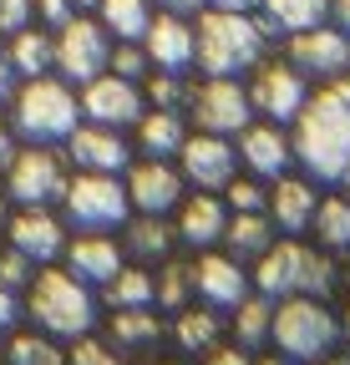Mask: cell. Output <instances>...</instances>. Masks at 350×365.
<instances>
[{
  "instance_id": "cell-17",
  "label": "cell",
  "mask_w": 350,
  "mask_h": 365,
  "mask_svg": "<svg viewBox=\"0 0 350 365\" xmlns=\"http://www.w3.org/2000/svg\"><path fill=\"white\" fill-rule=\"evenodd\" d=\"M143 51H148V61H153L158 71H188V66H193V26H188L183 16L163 11V16L148 21V31H143Z\"/></svg>"
},
{
  "instance_id": "cell-52",
  "label": "cell",
  "mask_w": 350,
  "mask_h": 365,
  "mask_svg": "<svg viewBox=\"0 0 350 365\" xmlns=\"http://www.w3.org/2000/svg\"><path fill=\"white\" fill-rule=\"evenodd\" d=\"M76 6H81V11H92V6H102V0H71V11H76Z\"/></svg>"
},
{
  "instance_id": "cell-4",
  "label": "cell",
  "mask_w": 350,
  "mask_h": 365,
  "mask_svg": "<svg viewBox=\"0 0 350 365\" xmlns=\"http://www.w3.org/2000/svg\"><path fill=\"white\" fill-rule=\"evenodd\" d=\"M31 319L46 335H86L92 330V319H97V299L92 289H86L71 269H46V274H36V284H31Z\"/></svg>"
},
{
  "instance_id": "cell-37",
  "label": "cell",
  "mask_w": 350,
  "mask_h": 365,
  "mask_svg": "<svg viewBox=\"0 0 350 365\" xmlns=\"http://www.w3.org/2000/svg\"><path fill=\"white\" fill-rule=\"evenodd\" d=\"M229 203H234V213H264L269 193L259 188L254 178H229Z\"/></svg>"
},
{
  "instance_id": "cell-7",
  "label": "cell",
  "mask_w": 350,
  "mask_h": 365,
  "mask_svg": "<svg viewBox=\"0 0 350 365\" xmlns=\"http://www.w3.org/2000/svg\"><path fill=\"white\" fill-rule=\"evenodd\" d=\"M112 61V41H107V26L102 21H86V16H71L56 36V71L66 81H92L102 76Z\"/></svg>"
},
{
  "instance_id": "cell-47",
  "label": "cell",
  "mask_w": 350,
  "mask_h": 365,
  "mask_svg": "<svg viewBox=\"0 0 350 365\" xmlns=\"http://www.w3.org/2000/svg\"><path fill=\"white\" fill-rule=\"evenodd\" d=\"M158 6H163V11H173V16H188V11H198V6H203V0H158Z\"/></svg>"
},
{
  "instance_id": "cell-36",
  "label": "cell",
  "mask_w": 350,
  "mask_h": 365,
  "mask_svg": "<svg viewBox=\"0 0 350 365\" xmlns=\"http://www.w3.org/2000/svg\"><path fill=\"white\" fill-rule=\"evenodd\" d=\"M6 355H11V365H66V355L46 335H16Z\"/></svg>"
},
{
  "instance_id": "cell-54",
  "label": "cell",
  "mask_w": 350,
  "mask_h": 365,
  "mask_svg": "<svg viewBox=\"0 0 350 365\" xmlns=\"http://www.w3.org/2000/svg\"><path fill=\"white\" fill-rule=\"evenodd\" d=\"M264 365H294V360H289V355H284V360H264Z\"/></svg>"
},
{
  "instance_id": "cell-14",
  "label": "cell",
  "mask_w": 350,
  "mask_h": 365,
  "mask_svg": "<svg viewBox=\"0 0 350 365\" xmlns=\"http://www.w3.org/2000/svg\"><path fill=\"white\" fill-rule=\"evenodd\" d=\"M127 203L138 213H173L183 203V173H173L163 158H148L138 168H127Z\"/></svg>"
},
{
  "instance_id": "cell-26",
  "label": "cell",
  "mask_w": 350,
  "mask_h": 365,
  "mask_svg": "<svg viewBox=\"0 0 350 365\" xmlns=\"http://www.w3.org/2000/svg\"><path fill=\"white\" fill-rule=\"evenodd\" d=\"M6 61H11V71H21L26 81H31V76H46V71L56 66V41L26 26V31L11 36V56H6Z\"/></svg>"
},
{
  "instance_id": "cell-2",
  "label": "cell",
  "mask_w": 350,
  "mask_h": 365,
  "mask_svg": "<svg viewBox=\"0 0 350 365\" xmlns=\"http://www.w3.org/2000/svg\"><path fill=\"white\" fill-rule=\"evenodd\" d=\"M264 21H254L249 11H203L198 31H193V61L208 76H239L249 66H259L264 56Z\"/></svg>"
},
{
  "instance_id": "cell-9",
  "label": "cell",
  "mask_w": 350,
  "mask_h": 365,
  "mask_svg": "<svg viewBox=\"0 0 350 365\" xmlns=\"http://www.w3.org/2000/svg\"><path fill=\"white\" fill-rule=\"evenodd\" d=\"M254 117L249 107V86H239L234 76H213L193 91V122L203 132H218V137H229V132H244Z\"/></svg>"
},
{
  "instance_id": "cell-27",
  "label": "cell",
  "mask_w": 350,
  "mask_h": 365,
  "mask_svg": "<svg viewBox=\"0 0 350 365\" xmlns=\"http://www.w3.org/2000/svg\"><path fill=\"white\" fill-rule=\"evenodd\" d=\"M102 289H107V304H112V309H143V304L158 299V274L143 269V264H138V269H127V264H122Z\"/></svg>"
},
{
  "instance_id": "cell-38",
  "label": "cell",
  "mask_w": 350,
  "mask_h": 365,
  "mask_svg": "<svg viewBox=\"0 0 350 365\" xmlns=\"http://www.w3.org/2000/svg\"><path fill=\"white\" fill-rule=\"evenodd\" d=\"M183 71H163V76H153L148 81V97L163 107V112H178V102H183V81H178Z\"/></svg>"
},
{
  "instance_id": "cell-13",
  "label": "cell",
  "mask_w": 350,
  "mask_h": 365,
  "mask_svg": "<svg viewBox=\"0 0 350 365\" xmlns=\"http://www.w3.org/2000/svg\"><path fill=\"white\" fill-rule=\"evenodd\" d=\"M304 97H310V91H304V76L294 66H279V61L259 66L254 81H249V107L264 112L269 122H294V112L304 107Z\"/></svg>"
},
{
  "instance_id": "cell-11",
  "label": "cell",
  "mask_w": 350,
  "mask_h": 365,
  "mask_svg": "<svg viewBox=\"0 0 350 365\" xmlns=\"http://www.w3.org/2000/svg\"><path fill=\"white\" fill-rule=\"evenodd\" d=\"M289 66L299 76H340L350 71V31L335 26H310L289 36Z\"/></svg>"
},
{
  "instance_id": "cell-40",
  "label": "cell",
  "mask_w": 350,
  "mask_h": 365,
  "mask_svg": "<svg viewBox=\"0 0 350 365\" xmlns=\"http://www.w3.org/2000/svg\"><path fill=\"white\" fill-rule=\"evenodd\" d=\"M71 365H127L122 355H112L102 340H86V335H76V350H71Z\"/></svg>"
},
{
  "instance_id": "cell-48",
  "label": "cell",
  "mask_w": 350,
  "mask_h": 365,
  "mask_svg": "<svg viewBox=\"0 0 350 365\" xmlns=\"http://www.w3.org/2000/svg\"><path fill=\"white\" fill-rule=\"evenodd\" d=\"M330 16L340 21V31H350V0H330Z\"/></svg>"
},
{
  "instance_id": "cell-34",
  "label": "cell",
  "mask_w": 350,
  "mask_h": 365,
  "mask_svg": "<svg viewBox=\"0 0 350 365\" xmlns=\"http://www.w3.org/2000/svg\"><path fill=\"white\" fill-rule=\"evenodd\" d=\"M315 239L325 249H350V198H325L315 203Z\"/></svg>"
},
{
  "instance_id": "cell-20",
  "label": "cell",
  "mask_w": 350,
  "mask_h": 365,
  "mask_svg": "<svg viewBox=\"0 0 350 365\" xmlns=\"http://www.w3.org/2000/svg\"><path fill=\"white\" fill-rule=\"evenodd\" d=\"M239 158H244L259 178H284L294 148H289V137L279 132V122H264V127H244V132H239Z\"/></svg>"
},
{
  "instance_id": "cell-25",
  "label": "cell",
  "mask_w": 350,
  "mask_h": 365,
  "mask_svg": "<svg viewBox=\"0 0 350 365\" xmlns=\"http://www.w3.org/2000/svg\"><path fill=\"white\" fill-rule=\"evenodd\" d=\"M264 6V31H310V26H325L330 16V0H259Z\"/></svg>"
},
{
  "instance_id": "cell-6",
  "label": "cell",
  "mask_w": 350,
  "mask_h": 365,
  "mask_svg": "<svg viewBox=\"0 0 350 365\" xmlns=\"http://www.w3.org/2000/svg\"><path fill=\"white\" fill-rule=\"evenodd\" d=\"M66 218L86 234H107V228H122L133 203H127V182H117V173H81L66 182Z\"/></svg>"
},
{
  "instance_id": "cell-16",
  "label": "cell",
  "mask_w": 350,
  "mask_h": 365,
  "mask_svg": "<svg viewBox=\"0 0 350 365\" xmlns=\"http://www.w3.org/2000/svg\"><path fill=\"white\" fill-rule=\"evenodd\" d=\"M6 228H11V249L26 254L31 264H51V259L66 249V228H61V218L46 213V208H26V213H16Z\"/></svg>"
},
{
  "instance_id": "cell-32",
  "label": "cell",
  "mask_w": 350,
  "mask_h": 365,
  "mask_svg": "<svg viewBox=\"0 0 350 365\" xmlns=\"http://www.w3.org/2000/svg\"><path fill=\"white\" fill-rule=\"evenodd\" d=\"M97 11H102V26H107L112 36H122V41H143L148 21H153L148 0H102Z\"/></svg>"
},
{
  "instance_id": "cell-42",
  "label": "cell",
  "mask_w": 350,
  "mask_h": 365,
  "mask_svg": "<svg viewBox=\"0 0 350 365\" xmlns=\"http://www.w3.org/2000/svg\"><path fill=\"white\" fill-rule=\"evenodd\" d=\"M31 11H36V0H0V31L16 36L31 26Z\"/></svg>"
},
{
  "instance_id": "cell-43",
  "label": "cell",
  "mask_w": 350,
  "mask_h": 365,
  "mask_svg": "<svg viewBox=\"0 0 350 365\" xmlns=\"http://www.w3.org/2000/svg\"><path fill=\"white\" fill-rule=\"evenodd\" d=\"M208 365H254V360H249L244 345H224V350L213 345V350H208Z\"/></svg>"
},
{
  "instance_id": "cell-24",
  "label": "cell",
  "mask_w": 350,
  "mask_h": 365,
  "mask_svg": "<svg viewBox=\"0 0 350 365\" xmlns=\"http://www.w3.org/2000/svg\"><path fill=\"white\" fill-rule=\"evenodd\" d=\"M224 244H229L234 259H259L274 244V218L269 213H234L224 223Z\"/></svg>"
},
{
  "instance_id": "cell-55",
  "label": "cell",
  "mask_w": 350,
  "mask_h": 365,
  "mask_svg": "<svg viewBox=\"0 0 350 365\" xmlns=\"http://www.w3.org/2000/svg\"><path fill=\"white\" fill-rule=\"evenodd\" d=\"M0 228H6V198H0Z\"/></svg>"
},
{
  "instance_id": "cell-56",
  "label": "cell",
  "mask_w": 350,
  "mask_h": 365,
  "mask_svg": "<svg viewBox=\"0 0 350 365\" xmlns=\"http://www.w3.org/2000/svg\"><path fill=\"white\" fill-rule=\"evenodd\" d=\"M345 188H350V173H345Z\"/></svg>"
},
{
  "instance_id": "cell-15",
  "label": "cell",
  "mask_w": 350,
  "mask_h": 365,
  "mask_svg": "<svg viewBox=\"0 0 350 365\" xmlns=\"http://www.w3.org/2000/svg\"><path fill=\"white\" fill-rule=\"evenodd\" d=\"M183 178H193V188H229V178H234V148H229V137H218V132H198V137H183Z\"/></svg>"
},
{
  "instance_id": "cell-45",
  "label": "cell",
  "mask_w": 350,
  "mask_h": 365,
  "mask_svg": "<svg viewBox=\"0 0 350 365\" xmlns=\"http://www.w3.org/2000/svg\"><path fill=\"white\" fill-rule=\"evenodd\" d=\"M16 314H21V304H16V289H6V284H0V335H6V330L16 325Z\"/></svg>"
},
{
  "instance_id": "cell-12",
  "label": "cell",
  "mask_w": 350,
  "mask_h": 365,
  "mask_svg": "<svg viewBox=\"0 0 350 365\" xmlns=\"http://www.w3.org/2000/svg\"><path fill=\"white\" fill-rule=\"evenodd\" d=\"M81 112L92 117L97 127H133L138 117H143V91H138V81H127V76H92L86 81V91H81Z\"/></svg>"
},
{
  "instance_id": "cell-49",
  "label": "cell",
  "mask_w": 350,
  "mask_h": 365,
  "mask_svg": "<svg viewBox=\"0 0 350 365\" xmlns=\"http://www.w3.org/2000/svg\"><path fill=\"white\" fill-rule=\"evenodd\" d=\"M11 97V61H6V51H0V102Z\"/></svg>"
},
{
  "instance_id": "cell-46",
  "label": "cell",
  "mask_w": 350,
  "mask_h": 365,
  "mask_svg": "<svg viewBox=\"0 0 350 365\" xmlns=\"http://www.w3.org/2000/svg\"><path fill=\"white\" fill-rule=\"evenodd\" d=\"M11 158H16V143H11V127L0 122V168H11Z\"/></svg>"
},
{
  "instance_id": "cell-31",
  "label": "cell",
  "mask_w": 350,
  "mask_h": 365,
  "mask_svg": "<svg viewBox=\"0 0 350 365\" xmlns=\"http://www.w3.org/2000/svg\"><path fill=\"white\" fill-rule=\"evenodd\" d=\"M158 335H163V319L153 314V304H143V309H117V314H112V340L127 345V350L158 345Z\"/></svg>"
},
{
  "instance_id": "cell-8",
  "label": "cell",
  "mask_w": 350,
  "mask_h": 365,
  "mask_svg": "<svg viewBox=\"0 0 350 365\" xmlns=\"http://www.w3.org/2000/svg\"><path fill=\"white\" fill-rule=\"evenodd\" d=\"M6 188H11V198L26 203V208H46L51 198L66 193L61 158L46 153V148H26V153H16L11 168H6Z\"/></svg>"
},
{
  "instance_id": "cell-23",
  "label": "cell",
  "mask_w": 350,
  "mask_h": 365,
  "mask_svg": "<svg viewBox=\"0 0 350 365\" xmlns=\"http://www.w3.org/2000/svg\"><path fill=\"white\" fill-rule=\"evenodd\" d=\"M66 264H71V274H76L81 284H107L112 274L122 269V249H117L107 234H86V239L71 244Z\"/></svg>"
},
{
  "instance_id": "cell-53",
  "label": "cell",
  "mask_w": 350,
  "mask_h": 365,
  "mask_svg": "<svg viewBox=\"0 0 350 365\" xmlns=\"http://www.w3.org/2000/svg\"><path fill=\"white\" fill-rule=\"evenodd\" d=\"M340 335H345V340H350V309H345V319H340Z\"/></svg>"
},
{
  "instance_id": "cell-18",
  "label": "cell",
  "mask_w": 350,
  "mask_h": 365,
  "mask_svg": "<svg viewBox=\"0 0 350 365\" xmlns=\"http://www.w3.org/2000/svg\"><path fill=\"white\" fill-rule=\"evenodd\" d=\"M71 163L81 168V173H122L127 163H133V148L117 137V127H76L71 137Z\"/></svg>"
},
{
  "instance_id": "cell-28",
  "label": "cell",
  "mask_w": 350,
  "mask_h": 365,
  "mask_svg": "<svg viewBox=\"0 0 350 365\" xmlns=\"http://www.w3.org/2000/svg\"><path fill=\"white\" fill-rule=\"evenodd\" d=\"M173 228L158 218V213H143L138 223H127V254H133L138 264H163L173 254Z\"/></svg>"
},
{
  "instance_id": "cell-3",
  "label": "cell",
  "mask_w": 350,
  "mask_h": 365,
  "mask_svg": "<svg viewBox=\"0 0 350 365\" xmlns=\"http://www.w3.org/2000/svg\"><path fill=\"white\" fill-rule=\"evenodd\" d=\"M269 340H274L294 365H315V360H325V355L335 350V340H340V319L325 309V299L289 294V299L274 309Z\"/></svg>"
},
{
  "instance_id": "cell-19",
  "label": "cell",
  "mask_w": 350,
  "mask_h": 365,
  "mask_svg": "<svg viewBox=\"0 0 350 365\" xmlns=\"http://www.w3.org/2000/svg\"><path fill=\"white\" fill-rule=\"evenodd\" d=\"M193 289L213 304V309H234L244 294H249V279L234 254H203L193 264Z\"/></svg>"
},
{
  "instance_id": "cell-51",
  "label": "cell",
  "mask_w": 350,
  "mask_h": 365,
  "mask_svg": "<svg viewBox=\"0 0 350 365\" xmlns=\"http://www.w3.org/2000/svg\"><path fill=\"white\" fill-rule=\"evenodd\" d=\"M315 365H350V355H335V350H330V355H325V360H315Z\"/></svg>"
},
{
  "instance_id": "cell-10",
  "label": "cell",
  "mask_w": 350,
  "mask_h": 365,
  "mask_svg": "<svg viewBox=\"0 0 350 365\" xmlns=\"http://www.w3.org/2000/svg\"><path fill=\"white\" fill-rule=\"evenodd\" d=\"M310 269H315V249L304 244H269L259 254L254 284L269 299H289V294H310Z\"/></svg>"
},
{
  "instance_id": "cell-44",
  "label": "cell",
  "mask_w": 350,
  "mask_h": 365,
  "mask_svg": "<svg viewBox=\"0 0 350 365\" xmlns=\"http://www.w3.org/2000/svg\"><path fill=\"white\" fill-rule=\"evenodd\" d=\"M36 11L46 16L51 26H66L71 21V0H36Z\"/></svg>"
},
{
  "instance_id": "cell-5",
  "label": "cell",
  "mask_w": 350,
  "mask_h": 365,
  "mask_svg": "<svg viewBox=\"0 0 350 365\" xmlns=\"http://www.w3.org/2000/svg\"><path fill=\"white\" fill-rule=\"evenodd\" d=\"M76 117H81V102L71 97L66 81H51V76H31L16 97V132L26 143H66L76 132Z\"/></svg>"
},
{
  "instance_id": "cell-39",
  "label": "cell",
  "mask_w": 350,
  "mask_h": 365,
  "mask_svg": "<svg viewBox=\"0 0 350 365\" xmlns=\"http://www.w3.org/2000/svg\"><path fill=\"white\" fill-rule=\"evenodd\" d=\"M117 76H127V81H138L153 61H148V51H143V46H133V41H127V46H117V51H112V61H107Z\"/></svg>"
},
{
  "instance_id": "cell-21",
  "label": "cell",
  "mask_w": 350,
  "mask_h": 365,
  "mask_svg": "<svg viewBox=\"0 0 350 365\" xmlns=\"http://www.w3.org/2000/svg\"><path fill=\"white\" fill-rule=\"evenodd\" d=\"M178 208H183V213H178V239H183V244L208 249V244H218V239H224L229 208L218 203L213 193H198V198H188V203H178Z\"/></svg>"
},
{
  "instance_id": "cell-1",
  "label": "cell",
  "mask_w": 350,
  "mask_h": 365,
  "mask_svg": "<svg viewBox=\"0 0 350 365\" xmlns=\"http://www.w3.org/2000/svg\"><path fill=\"white\" fill-rule=\"evenodd\" d=\"M294 158L325 182H345L350 173V97L340 86H325L315 97H304L294 112Z\"/></svg>"
},
{
  "instance_id": "cell-22",
  "label": "cell",
  "mask_w": 350,
  "mask_h": 365,
  "mask_svg": "<svg viewBox=\"0 0 350 365\" xmlns=\"http://www.w3.org/2000/svg\"><path fill=\"white\" fill-rule=\"evenodd\" d=\"M315 182H304V178H279L274 182V193H269V213L274 223L284 228V234H304L315 218Z\"/></svg>"
},
{
  "instance_id": "cell-50",
  "label": "cell",
  "mask_w": 350,
  "mask_h": 365,
  "mask_svg": "<svg viewBox=\"0 0 350 365\" xmlns=\"http://www.w3.org/2000/svg\"><path fill=\"white\" fill-rule=\"evenodd\" d=\"M213 6H218V11H254L259 0H213Z\"/></svg>"
},
{
  "instance_id": "cell-30",
  "label": "cell",
  "mask_w": 350,
  "mask_h": 365,
  "mask_svg": "<svg viewBox=\"0 0 350 365\" xmlns=\"http://www.w3.org/2000/svg\"><path fill=\"white\" fill-rule=\"evenodd\" d=\"M138 143L148 148V158H168L183 148V117L178 112H153V117H138Z\"/></svg>"
},
{
  "instance_id": "cell-33",
  "label": "cell",
  "mask_w": 350,
  "mask_h": 365,
  "mask_svg": "<svg viewBox=\"0 0 350 365\" xmlns=\"http://www.w3.org/2000/svg\"><path fill=\"white\" fill-rule=\"evenodd\" d=\"M173 335H178L183 350H213L218 335H224V319H218L213 309H178V325H173Z\"/></svg>"
},
{
  "instance_id": "cell-41",
  "label": "cell",
  "mask_w": 350,
  "mask_h": 365,
  "mask_svg": "<svg viewBox=\"0 0 350 365\" xmlns=\"http://www.w3.org/2000/svg\"><path fill=\"white\" fill-rule=\"evenodd\" d=\"M0 284H6V289L31 284V259H26V254H16V249H6V254H0Z\"/></svg>"
},
{
  "instance_id": "cell-29",
  "label": "cell",
  "mask_w": 350,
  "mask_h": 365,
  "mask_svg": "<svg viewBox=\"0 0 350 365\" xmlns=\"http://www.w3.org/2000/svg\"><path fill=\"white\" fill-rule=\"evenodd\" d=\"M269 325H274V299L269 294H244L234 304V340L244 350H259L269 340Z\"/></svg>"
},
{
  "instance_id": "cell-35",
  "label": "cell",
  "mask_w": 350,
  "mask_h": 365,
  "mask_svg": "<svg viewBox=\"0 0 350 365\" xmlns=\"http://www.w3.org/2000/svg\"><path fill=\"white\" fill-rule=\"evenodd\" d=\"M188 294H193V264H163L158 274V299L163 309H188Z\"/></svg>"
}]
</instances>
